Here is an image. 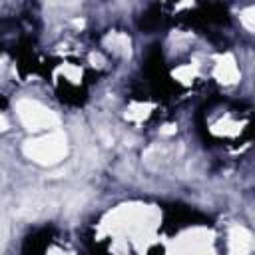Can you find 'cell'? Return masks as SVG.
Instances as JSON below:
<instances>
[{
	"label": "cell",
	"mask_w": 255,
	"mask_h": 255,
	"mask_svg": "<svg viewBox=\"0 0 255 255\" xmlns=\"http://www.w3.org/2000/svg\"><path fill=\"white\" fill-rule=\"evenodd\" d=\"M227 243H229L231 255H253V235L241 225H235L229 229Z\"/></svg>",
	"instance_id": "cell-5"
},
{
	"label": "cell",
	"mask_w": 255,
	"mask_h": 255,
	"mask_svg": "<svg viewBox=\"0 0 255 255\" xmlns=\"http://www.w3.org/2000/svg\"><path fill=\"white\" fill-rule=\"evenodd\" d=\"M167 255H215L211 235L205 229H191L173 241Z\"/></svg>",
	"instance_id": "cell-4"
},
{
	"label": "cell",
	"mask_w": 255,
	"mask_h": 255,
	"mask_svg": "<svg viewBox=\"0 0 255 255\" xmlns=\"http://www.w3.org/2000/svg\"><path fill=\"white\" fill-rule=\"evenodd\" d=\"M106 44L110 46V50H114L116 54H122V56H128L129 54V38L126 34H120V32H114L106 38Z\"/></svg>",
	"instance_id": "cell-7"
},
{
	"label": "cell",
	"mask_w": 255,
	"mask_h": 255,
	"mask_svg": "<svg viewBox=\"0 0 255 255\" xmlns=\"http://www.w3.org/2000/svg\"><path fill=\"white\" fill-rule=\"evenodd\" d=\"M16 114L20 118V122L24 124L26 129L38 133V131H54L56 126H58V118L56 114L42 106L40 102H34V100H20L16 104Z\"/></svg>",
	"instance_id": "cell-3"
},
{
	"label": "cell",
	"mask_w": 255,
	"mask_h": 255,
	"mask_svg": "<svg viewBox=\"0 0 255 255\" xmlns=\"http://www.w3.org/2000/svg\"><path fill=\"white\" fill-rule=\"evenodd\" d=\"M157 227V213L145 205H122L104 221L106 233L116 241V245L129 243V247L145 249L153 239Z\"/></svg>",
	"instance_id": "cell-1"
},
{
	"label": "cell",
	"mask_w": 255,
	"mask_h": 255,
	"mask_svg": "<svg viewBox=\"0 0 255 255\" xmlns=\"http://www.w3.org/2000/svg\"><path fill=\"white\" fill-rule=\"evenodd\" d=\"M215 76H217V80L223 82V84H233V82L237 80L239 72H237V66H235V62H233L231 56H223V58L215 64Z\"/></svg>",
	"instance_id": "cell-6"
},
{
	"label": "cell",
	"mask_w": 255,
	"mask_h": 255,
	"mask_svg": "<svg viewBox=\"0 0 255 255\" xmlns=\"http://www.w3.org/2000/svg\"><path fill=\"white\" fill-rule=\"evenodd\" d=\"M241 22L245 24L247 30H253V8H247V10L241 14Z\"/></svg>",
	"instance_id": "cell-8"
},
{
	"label": "cell",
	"mask_w": 255,
	"mask_h": 255,
	"mask_svg": "<svg viewBox=\"0 0 255 255\" xmlns=\"http://www.w3.org/2000/svg\"><path fill=\"white\" fill-rule=\"evenodd\" d=\"M0 70H2V64H0Z\"/></svg>",
	"instance_id": "cell-10"
},
{
	"label": "cell",
	"mask_w": 255,
	"mask_h": 255,
	"mask_svg": "<svg viewBox=\"0 0 255 255\" xmlns=\"http://www.w3.org/2000/svg\"><path fill=\"white\" fill-rule=\"evenodd\" d=\"M24 153L40 163V165H54L60 163L68 153V139L62 131H46L38 137H32L24 143Z\"/></svg>",
	"instance_id": "cell-2"
},
{
	"label": "cell",
	"mask_w": 255,
	"mask_h": 255,
	"mask_svg": "<svg viewBox=\"0 0 255 255\" xmlns=\"http://www.w3.org/2000/svg\"><path fill=\"white\" fill-rule=\"evenodd\" d=\"M6 128H8V122L4 116H0V129H6Z\"/></svg>",
	"instance_id": "cell-9"
}]
</instances>
